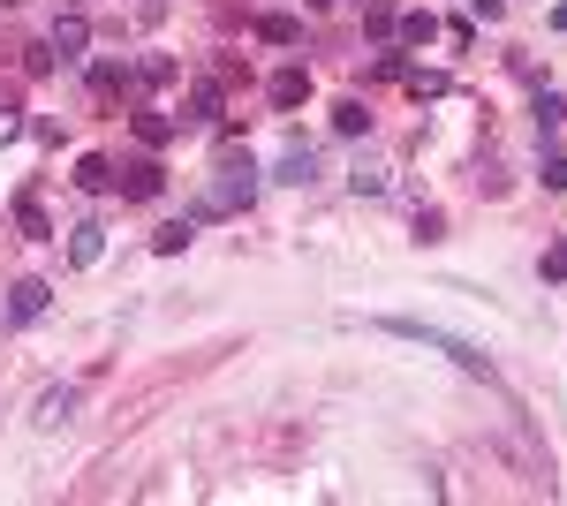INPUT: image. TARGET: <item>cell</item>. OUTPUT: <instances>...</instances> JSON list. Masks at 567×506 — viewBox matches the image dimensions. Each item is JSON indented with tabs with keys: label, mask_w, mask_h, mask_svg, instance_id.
<instances>
[{
	"label": "cell",
	"mask_w": 567,
	"mask_h": 506,
	"mask_svg": "<svg viewBox=\"0 0 567 506\" xmlns=\"http://www.w3.org/2000/svg\"><path fill=\"white\" fill-rule=\"evenodd\" d=\"M220 114H227V84H212V76H205V84L189 91V114H182V121H197V129H220Z\"/></svg>",
	"instance_id": "5"
},
{
	"label": "cell",
	"mask_w": 567,
	"mask_h": 506,
	"mask_svg": "<svg viewBox=\"0 0 567 506\" xmlns=\"http://www.w3.org/2000/svg\"><path fill=\"white\" fill-rule=\"evenodd\" d=\"M0 8H23V0H0Z\"/></svg>",
	"instance_id": "27"
},
{
	"label": "cell",
	"mask_w": 567,
	"mask_h": 506,
	"mask_svg": "<svg viewBox=\"0 0 567 506\" xmlns=\"http://www.w3.org/2000/svg\"><path fill=\"white\" fill-rule=\"evenodd\" d=\"M99 250H106V227L99 220H76L69 227V265H99Z\"/></svg>",
	"instance_id": "8"
},
{
	"label": "cell",
	"mask_w": 567,
	"mask_h": 506,
	"mask_svg": "<svg viewBox=\"0 0 567 506\" xmlns=\"http://www.w3.org/2000/svg\"><path fill=\"white\" fill-rule=\"evenodd\" d=\"M121 189H129V197H159V189H167V167H159V159H129V167H121Z\"/></svg>",
	"instance_id": "7"
},
{
	"label": "cell",
	"mask_w": 567,
	"mask_h": 506,
	"mask_svg": "<svg viewBox=\"0 0 567 506\" xmlns=\"http://www.w3.org/2000/svg\"><path fill=\"white\" fill-rule=\"evenodd\" d=\"M401 84H409L416 99H447V76H431V68H409V76H401Z\"/></svg>",
	"instance_id": "19"
},
{
	"label": "cell",
	"mask_w": 567,
	"mask_h": 506,
	"mask_svg": "<svg viewBox=\"0 0 567 506\" xmlns=\"http://www.w3.org/2000/svg\"><path fill=\"white\" fill-rule=\"evenodd\" d=\"M258 38H265V46H295L303 23H295V16H258Z\"/></svg>",
	"instance_id": "17"
},
{
	"label": "cell",
	"mask_w": 567,
	"mask_h": 506,
	"mask_svg": "<svg viewBox=\"0 0 567 506\" xmlns=\"http://www.w3.org/2000/svg\"><path fill=\"white\" fill-rule=\"evenodd\" d=\"M273 182H288V189L318 182V152H310V144H288V152H280V167H273Z\"/></svg>",
	"instance_id": "6"
},
{
	"label": "cell",
	"mask_w": 567,
	"mask_h": 506,
	"mask_svg": "<svg viewBox=\"0 0 567 506\" xmlns=\"http://www.w3.org/2000/svg\"><path fill=\"white\" fill-rule=\"evenodd\" d=\"M8 136H23V106L0 91V144H8Z\"/></svg>",
	"instance_id": "22"
},
{
	"label": "cell",
	"mask_w": 567,
	"mask_h": 506,
	"mask_svg": "<svg viewBox=\"0 0 567 506\" xmlns=\"http://www.w3.org/2000/svg\"><path fill=\"white\" fill-rule=\"evenodd\" d=\"M394 38H401V46H431V38H439V16H431V8H416V16L394 23Z\"/></svg>",
	"instance_id": "12"
},
{
	"label": "cell",
	"mask_w": 567,
	"mask_h": 506,
	"mask_svg": "<svg viewBox=\"0 0 567 506\" xmlns=\"http://www.w3.org/2000/svg\"><path fill=\"white\" fill-rule=\"evenodd\" d=\"M545 189H567V159H560V152L545 159Z\"/></svg>",
	"instance_id": "26"
},
{
	"label": "cell",
	"mask_w": 567,
	"mask_h": 506,
	"mask_svg": "<svg viewBox=\"0 0 567 506\" xmlns=\"http://www.w3.org/2000/svg\"><path fill=\"white\" fill-rule=\"evenodd\" d=\"M121 182V174H114V159H99V152H91V159H76V189H91V197H106V189H114Z\"/></svg>",
	"instance_id": "10"
},
{
	"label": "cell",
	"mask_w": 567,
	"mask_h": 506,
	"mask_svg": "<svg viewBox=\"0 0 567 506\" xmlns=\"http://www.w3.org/2000/svg\"><path fill=\"white\" fill-rule=\"evenodd\" d=\"M303 99H310V68H280L273 76V106L288 114V106H303Z\"/></svg>",
	"instance_id": "11"
},
{
	"label": "cell",
	"mask_w": 567,
	"mask_h": 506,
	"mask_svg": "<svg viewBox=\"0 0 567 506\" xmlns=\"http://www.w3.org/2000/svg\"><path fill=\"white\" fill-rule=\"evenodd\" d=\"M394 333H409V340H431V348H447V355L462 363L469 378H484V371H492V363H484V355L469 348V340H454V333H424V325H394Z\"/></svg>",
	"instance_id": "3"
},
{
	"label": "cell",
	"mask_w": 567,
	"mask_h": 506,
	"mask_svg": "<svg viewBox=\"0 0 567 506\" xmlns=\"http://www.w3.org/2000/svg\"><path fill=\"white\" fill-rule=\"evenodd\" d=\"M189 235H197V212H189V220H174V227H159L152 250H159V257H174V250H189Z\"/></svg>",
	"instance_id": "15"
},
{
	"label": "cell",
	"mask_w": 567,
	"mask_h": 506,
	"mask_svg": "<svg viewBox=\"0 0 567 506\" xmlns=\"http://www.w3.org/2000/svg\"><path fill=\"white\" fill-rule=\"evenodd\" d=\"M348 182H356V189H371V197H378V189H386V167H378V159H363V167L348 174Z\"/></svg>",
	"instance_id": "23"
},
{
	"label": "cell",
	"mask_w": 567,
	"mask_h": 506,
	"mask_svg": "<svg viewBox=\"0 0 567 506\" xmlns=\"http://www.w3.org/2000/svg\"><path fill=\"white\" fill-rule=\"evenodd\" d=\"M258 197V167L235 152V136L220 144V182L205 189V204H197V220H220V212H242V204Z\"/></svg>",
	"instance_id": "1"
},
{
	"label": "cell",
	"mask_w": 567,
	"mask_h": 506,
	"mask_svg": "<svg viewBox=\"0 0 567 506\" xmlns=\"http://www.w3.org/2000/svg\"><path fill=\"white\" fill-rule=\"evenodd\" d=\"M537 272H545V280H567V250H545V257H537Z\"/></svg>",
	"instance_id": "24"
},
{
	"label": "cell",
	"mask_w": 567,
	"mask_h": 506,
	"mask_svg": "<svg viewBox=\"0 0 567 506\" xmlns=\"http://www.w3.org/2000/svg\"><path fill=\"white\" fill-rule=\"evenodd\" d=\"M469 16H477V23H499V16H507V0H469Z\"/></svg>",
	"instance_id": "25"
},
{
	"label": "cell",
	"mask_w": 567,
	"mask_h": 506,
	"mask_svg": "<svg viewBox=\"0 0 567 506\" xmlns=\"http://www.w3.org/2000/svg\"><path fill=\"white\" fill-rule=\"evenodd\" d=\"M31 423H38V431H69V423H76V393H69V386H53V393H38Z\"/></svg>",
	"instance_id": "4"
},
{
	"label": "cell",
	"mask_w": 567,
	"mask_h": 506,
	"mask_svg": "<svg viewBox=\"0 0 567 506\" xmlns=\"http://www.w3.org/2000/svg\"><path fill=\"white\" fill-rule=\"evenodd\" d=\"M137 84H174V61H167V53H152V61H137Z\"/></svg>",
	"instance_id": "20"
},
{
	"label": "cell",
	"mask_w": 567,
	"mask_h": 506,
	"mask_svg": "<svg viewBox=\"0 0 567 506\" xmlns=\"http://www.w3.org/2000/svg\"><path fill=\"white\" fill-rule=\"evenodd\" d=\"M333 129H341V136H363V129H371V106H363V99H341V106H333Z\"/></svg>",
	"instance_id": "16"
},
{
	"label": "cell",
	"mask_w": 567,
	"mask_h": 506,
	"mask_svg": "<svg viewBox=\"0 0 567 506\" xmlns=\"http://www.w3.org/2000/svg\"><path fill=\"white\" fill-rule=\"evenodd\" d=\"M394 8H386V0H363V31H371V38H394Z\"/></svg>",
	"instance_id": "18"
},
{
	"label": "cell",
	"mask_w": 567,
	"mask_h": 506,
	"mask_svg": "<svg viewBox=\"0 0 567 506\" xmlns=\"http://www.w3.org/2000/svg\"><path fill=\"white\" fill-rule=\"evenodd\" d=\"M46 295H53L46 280H16V287H8V310H0V325H31L38 310H46Z\"/></svg>",
	"instance_id": "2"
},
{
	"label": "cell",
	"mask_w": 567,
	"mask_h": 506,
	"mask_svg": "<svg viewBox=\"0 0 567 506\" xmlns=\"http://www.w3.org/2000/svg\"><path fill=\"white\" fill-rule=\"evenodd\" d=\"M530 114H537V136H552V129L567 121V99H560V91H537V106H530Z\"/></svg>",
	"instance_id": "13"
},
{
	"label": "cell",
	"mask_w": 567,
	"mask_h": 506,
	"mask_svg": "<svg viewBox=\"0 0 567 506\" xmlns=\"http://www.w3.org/2000/svg\"><path fill=\"white\" fill-rule=\"evenodd\" d=\"M16 227H23L31 242H46V235H53V220H46V204H38V197H23V204H16Z\"/></svg>",
	"instance_id": "14"
},
{
	"label": "cell",
	"mask_w": 567,
	"mask_h": 506,
	"mask_svg": "<svg viewBox=\"0 0 567 506\" xmlns=\"http://www.w3.org/2000/svg\"><path fill=\"white\" fill-rule=\"evenodd\" d=\"M137 136H144V144H152V152H159V144H167V136H174V121H167V114H137Z\"/></svg>",
	"instance_id": "21"
},
{
	"label": "cell",
	"mask_w": 567,
	"mask_h": 506,
	"mask_svg": "<svg viewBox=\"0 0 567 506\" xmlns=\"http://www.w3.org/2000/svg\"><path fill=\"white\" fill-rule=\"evenodd\" d=\"M84 46H91V23L84 16H53V53H61V61H76Z\"/></svg>",
	"instance_id": "9"
}]
</instances>
